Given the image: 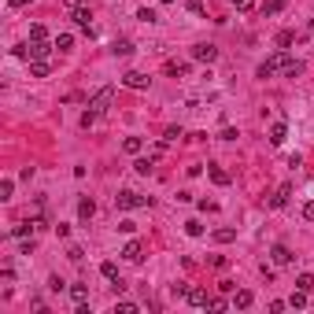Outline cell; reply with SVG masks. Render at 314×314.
<instances>
[{"instance_id": "b9f144b4", "label": "cell", "mask_w": 314, "mask_h": 314, "mask_svg": "<svg viewBox=\"0 0 314 314\" xmlns=\"http://www.w3.org/2000/svg\"><path fill=\"white\" fill-rule=\"evenodd\" d=\"M63 284H66L63 278H48V288H52V292H60V288H63Z\"/></svg>"}, {"instance_id": "ac0fdd59", "label": "cell", "mask_w": 314, "mask_h": 314, "mask_svg": "<svg viewBox=\"0 0 314 314\" xmlns=\"http://www.w3.org/2000/svg\"><path fill=\"white\" fill-rule=\"evenodd\" d=\"M207 174H211V182H214V185H230V174H226L222 166H207Z\"/></svg>"}, {"instance_id": "4fadbf2b", "label": "cell", "mask_w": 314, "mask_h": 314, "mask_svg": "<svg viewBox=\"0 0 314 314\" xmlns=\"http://www.w3.org/2000/svg\"><path fill=\"white\" fill-rule=\"evenodd\" d=\"M284 140H288V126H284V122H274L270 126V144H284Z\"/></svg>"}, {"instance_id": "5b68a950", "label": "cell", "mask_w": 314, "mask_h": 314, "mask_svg": "<svg viewBox=\"0 0 314 314\" xmlns=\"http://www.w3.org/2000/svg\"><path fill=\"white\" fill-rule=\"evenodd\" d=\"M192 60L196 63H214L218 60V48H214V44H207V41H200L196 48H192Z\"/></svg>"}, {"instance_id": "30bf717a", "label": "cell", "mask_w": 314, "mask_h": 314, "mask_svg": "<svg viewBox=\"0 0 314 314\" xmlns=\"http://www.w3.org/2000/svg\"><path fill=\"white\" fill-rule=\"evenodd\" d=\"M122 82H126L130 85V89H148V74H140V70H126V74H122Z\"/></svg>"}, {"instance_id": "603a6c76", "label": "cell", "mask_w": 314, "mask_h": 314, "mask_svg": "<svg viewBox=\"0 0 314 314\" xmlns=\"http://www.w3.org/2000/svg\"><path fill=\"white\" fill-rule=\"evenodd\" d=\"M166 74H170V78H185L188 66H185V63H166Z\"/></svg>"}, {"instance_id": "484cf974", "label": "cell", "mask_w": 314, "mask_h": 314, "mask_svg": "<svg viewBox=\"0 0 314 314\" xmlns=\"http://www.w3.org/2000/svg\"><path fill=\"white\" fill-rule=\"evenodd\" d=\"M152 166H156V159H137V163H133V170H137V174H152Z\"/></svg>"}, {"instance_id": "f546056e", "label": "cell", "mask_w": 314, "mask_h": 314, "mask_svg": "<svg viewBox=\"0 0 314 314\" xmlns=\"http://www.w3.org/2000/svg\"><path fill=\"white\" fill-rule=\"evenodd\" d=\"M0 284H4V288H12V284H15V274H12V266H4V270H0Z\"/></svg>"}, {"instance_id": "3957f363", "label": "cell", "mask_w": 314, "mask_h": 314, "mask_svg": "<svg viewBox=\"0 0 314 314\" xmlns=\"http://www.w3.org/2000/svg\"><path fill=\"white\" fill-rule=\"evenodd\" d=\"M48 41H34L30 37V44H18L15 48V56H26V60H48Z\"/></svg>"}, {"instance_id": "277c9868", "label": "cell", "mask_w": 314, "mask_h": 314, "mask_svg": "<svg viewBox=\"0 0 314 314\" xmlns=\"http://www.w3.org/2000/svg\"><path fill=\"white\" fill-rule=\"evenodd\" d=\"M115 104V89L111 85H104V89H96V96L89 100V111H96V115H104V111Z\"/></svg>"}, {"instance_id": "83f0119b", "label": "cell", "mask_w": 314, "mask_h": 314, "mask_svg": "<svg viewBox=\"0 0 314 314\" xmlns=\"http://www.w3.org/2000/svg\"><path fill=\"white\" fill-rule=\"evenodd\" d=\"M12 192H15V182L4 178V182H0V200H12Z\"/></svg>"}, {"instance_id": "d4e9b609", "label": "cell", "mask_w": 314, "mask_h": 314, "mask_svg": "<svg viewBox=\"0 0 314 314\" xmlns=\"http://www.w3.org/2000/svg\"><path fill=\"white\" fill-rule=\"evenodd\" d=\"M288 307H307V292H303V288H296V292H292V300H288Z\"/></svg>"}, {"instance_id": "cb8c5ba5", "label": "cell", "mask_w": 314, "mask_h": 314, "mask_svg": "<svg viewBox=\"0 0 314 314\" xmlns=\"http://www.w3.org/2000/svg\"><path fill=\"white\" fill-rule=\"evenodd\" d=\"M100 274H104L108 281H118V266H115V262H100Z\"/></svg>"}, {"instance_id": "f35d334b", "label": "cell", "mask_w": 314, "mask_h": 314, "mask_svg": "<svg viewBox=\"0 0 314 314\" xmlns=\"http://www.w3.org/2000/svg\"><path fill=\"white\" fill-rule=\"evenodd\" d=\"M178 137H182V130H178V126H170V130L163 133V140H166V144H170V140H178Z\"/></svg>"}, {"instance_id": "9a60e30c", "label": "cell", "mask_w": 314, "mask_h": 314, "mask_svg": "<svg viewBox=\"0 0 314 314\" xmlns=\"http://www.w3.org/2000/svg\"><path fill=\"white\" fill-rule=\"evenodd\" d=\"M288 196H292V185H281L278 192L266 200V204H270V207H284V204H288Z\"/></svg>"}, {"instance_id": "ba28073f", "label": "cell", "mask_w": 314, "mask_h": 314, "mask_svg": "<svg viewBox=\"0 0 314 314\" xmlns=\"http://www.w3.org/2000/svg\"><path fill=\"white\" fill-rule=\"evenodd\" d=\"M122 259H126V262H140V259H144V244H140V240H130L126 248H122Z\"/></svg>"}, {"instance_id": "8fae6325", "label": "cell", "mask_w": 314, "mask_h": 314, "mask_svg": "<svg viewBox=\"0 0 314 314\" xmlns=\"http://www.w3.org/2000/svg\"><path fill=\"white\" fill-rule=\"evenodd\" d=\"M252 303H255V296H252L248 288H236V292H233V307H236V310H248Z\"/></svg>"}, {"instance_id": "6da1fadb", "label": "cell", "mask_w": 314, "mask_h": 314, "mask_svg": "<svg viewBox=\"0 0 314 314\" xmlns=\"http://www.w3.org/2000/svg\"><path fill=\"white\" fill-rule=\"evenodd\" d=\"M148 204H152V196H140V192H133V188H126V192L115 196L118 211H137V207H148Z\"/></svg>"}, {"instance_id": "d590c367", "label": "cell", "mask_w": 314, "mask_h": 314, "mask_svg": "<svg viewBox=\"0 0 314 314\" xmlns=\"http://www.w3.org/2000/svg\"><path fill=\"white\" fill-rule=\"evenodd\" d=\"M230 4L236 8V12H252V4H255V0H230Z\"/></svg>"}, {"instance_id": "836d02e7", "label": "cell", "mask_w": 314, "mask_h": 314, "mask_svg": "<svg viewBox=\"0 0 314 314\" xmlns=\"http://www.w3.org/2000/svg\"><path fill=\"white\" fill-rule=\"evenodd\" d=\"M233 236H236L233 230H214V240H218V244H230Z\"/></svg>"}, {"instance_id": "7402d4cb", "label": "cell", "mask_w": 314, "mask_h": 314, "mask_svg": "<svg viewBox=\"0 0 314 314\" xmlns=\"http://www.w3.org/2000/svg\"><path fill=\"white\" fill-rule=\"evenodd\" d=\"M56 48H60V52H70V48H74V37H70V34H60V37H56Z\"/></svg>"}, {"instance_id": "8d00e7d4", "label": "cell", "mask_w": 314, "mask_h": 314, "mask_svg": "<svg viewBox=\"0 0 314 314\" xmlns=\"http://www.w3.org/2000/svg\"><path fill=\"white\" fill-rule=\"evenodd\" d=\"M92 122H96V111H85V115H82V130H89Z\"/></svg>"}, {"instance_id": "7c38bea8", "label": "cell", "mask_w": 314, "mask_h": 314, "mask_svg": "<svg viewBox=\"0 0 314 314\" xmlns=\"http://www.w3.org/2000/svg\"><path fill=\"white\" fill-rule=\"evenodd\" d=\"M70 300H74V307H82V303H89V284H70Z\"/></svg>"}, {"instance_id": "f1b7e54d", "label": "cell", "mask_w": 314, "mask_h": 314, "mask_svg": "<svg viewBox=\"0 0 314 314\" xmlns=\"http://www.w3.org/2000/svg\"><path fill=\"white\" fill-rule=\"evenodd\" d=\"M185 233H188V236H204V226H200L196 218H188V222H185Z\"/></svg>"}, {"instance_id": "7a4b0ae2", "label": "cell", "mask_w": 314, "mask_h": 314, "mask_svg": "<svg viewBox=\"0 0 314 314\" xmlns=\"http://www.w3.org/2000/svg\"><path fill=\"white\" fill-rule=\"evenodd\" d=\"M284 60H288L284 48H278L274 56H266V60L259 63V78H274V74H281V70H284Z\"/></svg>"}, {"instance_id": "e575fe53", "label": "cell", "mask_w": 314, "mask_h": 314, "mask_svg": "<svg viewBox=\"0 0 314 314\" xmlns=\"http://www.w3.org/2000/svg\"><path fill=\"white\" fill-rule=\"evenodd\" d=\"M115 314H137V303H126V300H122V303H115Z\"/></svg>"}, {"instance_id": "ee69618b", "label": "cell", "mask_w": 314, "mask_h": 314, "mask_svg": "<svg viewBox=\"0 0 314 314\" xmlns=\"http://www.w3.org/2000/svg\"><path fill=\"white\" fill-rule=\"evenodd\" d=\"M8 4H12V8H26L30 0H8Z\"/></svg>"}, {"instance_id": "74e56055", "label": "cell", "mask_w": 314, "mask_h": 314, "mask_svg": "<svg viewBox=\"0 0 314 314\" xmlns=\"http://www.w3.org/2000/svg\"><path fill=\"white\" fill-rule=\"evenodd\" d=\"M288 44H292V34H288V30L278 34V48H288Z\"/></svg>"}, {"instance_id": "1f68e13d", "label": "cell", "mask_w": 314, "mask_h": 314, "mask_svg": "<svg viewBox=\"0 0 314 314\" xmlns=\"http://www.w3.org/2000/svg\"><path fill=\"white\" fill-rule=\"evenodd\" d=\"M66 259H70V262H82V259H85V252L78 248V244H70V248H66Z\"/></svg>"}, {"instance_id": "8992f818", "label": "cell", "mask_w": 314, "mask_h": 314, "mask_svg": "<svg viewBox=\"0 0 314 314\" xmlns=\"http://www.w3.org/2000/svg\"><path fill=\"white\" fill-rule=\"evenodd\" d=\"M270 259H274V266H292V259H296V255L284 248V244H274V248H270Z\"/></svg>"}, {"instance_id": "60d3db41", "label": "cell", "mask_w": 314, "mask_h": 314, "mask_svg": "<svg viewBox=\"0 0 314 314\" xmlns=\"http://www.w3.org/2000/svg\"><path fill=\"white\" fill-rule=\"evenodd\" d=\"M226 307H230V303H226L222 296H211V310H226Z\"/></svg>"}, {"instance_id": "ffe728a7", "label": "cell", "mask_w": 314, "mask_h": 314, "mask_svg": "<svg viewBox=\"0 0 314 314\" xmlns=\"http://www.w3.org/2000/svg\"><path fill=\"white\" fill-rule=\"evenodd\" d=\"M284 12V0H266L262 4V15H281Z\"/></svg>"}, {"instance_id": "4dcf8cb0", "label": "cell", "mask_w": 314, "mask_h": 314, "mask_svg": "<svg viewBox=\"0 0 314 314\" xmlns=\"http://www.w3.org/2000/svg\"><path fill=\"white\" fill-rule=\"evenodd\" d=\"M137 18H140V22H159V15L152 12V8H140V12H137Z\"/></svg>"}, {"instance_id": "f6af8a7d", "label": "cell", "mask_w": 314, "mask_h": 314, "mask_svg": "<svg viewBox=\"0 0 314 314\" xmlns=\"http://www.w3.org/2000/svg\"><path fill=\"white\" fill-rule=\"evenodd\" d=\"M163 4H174V0H163Z\"/></svg>"}, {"instance_id": "e0dca14e", "label": "cell", "mask_w": 314, "mask_h": 314, "mask_svg": "<svg viewBox=\"0 0 314 314\" xmlns=\"http://www.w3.org/2000/svg\"><path fill=\"white\" fill-rule=\"evenodd\" d=\"M284 78H296V74H303V60H292V56H288V60H284Z\"/></svg>"}, {"instance_id": "d6986e66", "label": "cell", "mask_w": 314, "mask_h": 314, "mask_svg": "<svg viewBox=\"0 0 314 314\" xmlns=\"http://www.w3.org/2000/svg\"><path fill=\"white\" fill-rule=\"evenodd\" d=\"M122 148H126L130 156H140V148H144V140H140V137H126V140H122Z\"/></svg>"}, {"instance_id": "5bb4252c", "label": "cell", "mask_w": 314, "mask_h": 314, "mask_svg": "<svg viewBox=\"0 0 314 314\" xmlns=\"http://www.w3.org/2000/svg\"><path fill=\"white\" fill-rule=\"evenodd\" d=\"M52 63L48 60H30V78H48Z\"/></svg>"}, {"instance_id": "52a82bcc", "label": "cell", "mask_w": 314, "mask_h": 314, "mask_svg": "<svg viewBox=\"0 0 314 314\" xmlns=\"http://www.w3.org/2000/svg\"><path fill=\"white\" fill-rule=\"evenodd\" d=\"M185 300L192 303V307H211V296H207L200 284H188V296H185Z\"/></svg>"}, {"instance_id": "4316f807", "label": "cell", "mask_w": 314, "mask_h": 314, "mask_svg": "<svg viewBox=\"0 0 314 314\" xmlns=\"http://www.w3.org/2000/svg\"><path fill=\"white\" fill-rule=\"evenodd\" d=\"M296 288H303V292H314V278H310V274H300V278H296Z\"/></svg>"}, {"instance_id": "d6a6232c", "label": "cell", "mask_w": 314, "mask_h": 314, "mask_svg": "<svg viewBox=\"0 0 314 314\" xmlns=\"http://www.w3.org/2000/svg\"><path fill=\"white\" fill-rule=\"evenodd\" d=\"M30 37H34V41H44V37H48V30H44L41 22H34V26H30Z\"/></svg>"}, {"instance_id": "2e32d148", "label": "cell", "mask_w": 314, "mask_h": 314, "mask_svg": "<svg viewBox=\"0 0 314 314\" xmlns=\"http://www.w3.org/2000/svg\"><path fill=\"white\" fill-rule=\"evenodd\" d=\"M92 214H96V204H92V200H89V196H85V200H82V204H78V218H82V222H89V218H92Z\"/></svg>"}, {"instance_id": "ab89813d", "label": "cell", "mask_w": 314, "mask_h": 314, "mask_svg": "<svg viewBox=\"0 0 314 314\" xmlns=\"http://www.w3.org/2000/svg\"><path fill=\"white\" fill-rule=\"evenodd\" d=\"M303 218H307V222H314V200H307V204H303Z\"/></svg>"}, {"instance_id": "9c48e42d", "label": "cell", "mask_w": 314, "mask_h": 314, "mask_svg": "<svg viewBox=\"0 0 314 314\" xmlns=\"http://www.w3.org/2000/svg\"><path fill=\"white\" fill-rule=\"evenodd\" d=\"M70 18L82 26L85 34H92V12H89V8H74V12H70Z\"/></svg>"}, {"instance_id": "7bdbcfd3", "label": "cell", "mask_w": 314, "mask_h": 314, "mask_svg": "<svg viewBox=\"0 0 314 314\" xmlns=\"http://www.w3.org/2000/svg\"><path fill=\"white\" fill-rule=\"evenodd\" d=\"M63 8H66V12H74V8H85V0H63Z\"/></svg>"}, {"instance_id": "44dd1931", "label": "cell", "mask_w": 314, "mask_h": 314, "mask_svg": "<svg viewBox=\"0 0 314 314\" xmlns=\"http://www.w3.org/2000/svg\"><path fill=\"white\" fill-rule=\"evenodd\" d=\"M111 52H115V56H130V52H133V41H126V37H118V41H115V48H111Z\"/></svg>"}]
</instances>
